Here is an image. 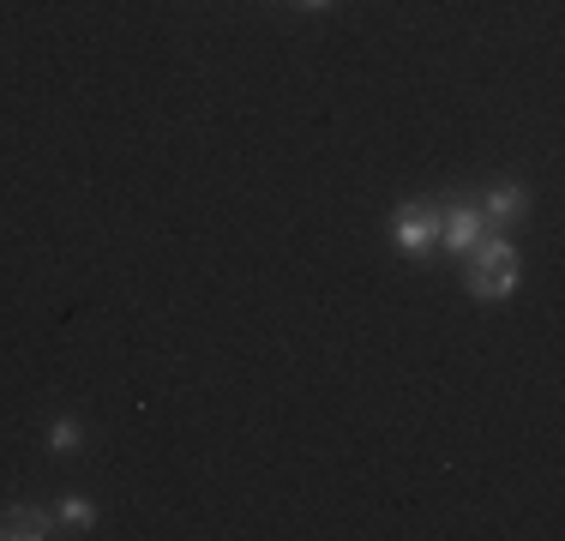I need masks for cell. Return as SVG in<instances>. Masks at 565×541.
Returning a JSON list of instances; mask_svg holds the SVG:
<instances>
[{"mask_svg":"<svg viewBox=\"0 0 565 541\" xmlns=\"http://www.w3.org/2000/svg\"><path fill=\"white\" fill-rule=\"evenodd\" d=\"M511 289H518V247L481 235L476 253H469V295L476 301H505Z\"/></svg>","mask_w":565,"mask_h":541,"instance_id":"cell-1","label":"cell"},{"mask_svg":"<svg viewBox=\"0 0 565 541\" xmlns=\"http://www.w3.org/2000/svg\"><path fill=\"white\" fill-rule=\"evenodd\" d=\"M392 241H397V253H409V259H427V253H434V241H439V211H422V205L397 211Z\"/></svg>","mask_w":565,"mask_h":541,"instance_id":"cell-2","label":"cell"},{"mask_svg":"<svg viewBox=\"0 0 565 541\" xmlns=\"http://www.w3.org/2000/svg\"><path fill=\"white\" fill-rule=\"evenodd\" d=\"M481 235H488V216H481V205H451L446 216H439V241H446L451 253H476Z\"/></svg>","mask_w":565,"mask_h":541,"instance_id":"cell-3","label":"cell"},{"mask_svg":"<svg viewBox=\"0 0 565 541\" xmlns=\"http://www.w3.org/2000/svg\"><path fill=\"white\" fill-rule=\"evenodd\" d=\"M55 535V511L49 506H7L0 511V541H36Z\"/></svg>","mask_w":565,"mask_h":541,"instance_id":"cell-4","label":"cell"},{"mask_svg":"<svg viewBox=\"0 0 565 541\" xmlns=\"http://www.w3.org/2000/svg\"><path fill=\"white\" fill-rule=\"evenodd\" d=\"M523 211H530V193H523L518 181H500L488 199H481V216H488V229H505V223H518Z\"/></svg>","mask_w":565,"mask_h":541,"instance_id":"cell-5","label":"cell"},{"mask_svg":"<svg viewBox=\"0 0 565 541\" xmlns=\"http://www.w3.org/2000/svg\"><path fill=\"white\" fill-rule=\"evenodd\" d=\"M78 439H85V433H78L73 415H61V422L49 427V452H78Z\"/></svg>","mask_w":565,"mask_h":541,"instance_id":"cell-6","label":"cell"},{"mask_svg":"<svg viewBox=\"0 0 565 541\" xmlns=\"http://www.w3.org/2000/svg\"><path fill=\"white\" fill-rule=\"evenodd\" d=\"M55 523H73V530H85V523H97V506H90V499H66V506L55 511Z\"/></svg>","mask_w":565,"mask_h":541,"instance_id":"cell-7","label":"cell"},{"mask_svg":"<svg viewBox=\"0 0 565 541\" xmlns=\"http://www.w3.org/2000/svg\"><path fill=\"white\" fill-rule=\"evenodd\" d=\"M301 7H313V12H319V7H331V0H301Z\"/></svg>","mask_w":565,"mask_h":541,"instance_id":"cell-8","label":"cell"}]
</instances>
